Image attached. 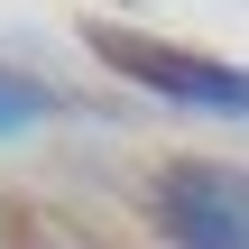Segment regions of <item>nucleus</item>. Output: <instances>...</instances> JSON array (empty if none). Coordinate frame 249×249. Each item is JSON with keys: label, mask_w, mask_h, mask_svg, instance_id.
<instances>
[{"label": "nucleus", "mask_w": 249, "mask_h": 249, "mask_svg": "<svg viewBox=\"0 0 249 249\" xmlns=\"http://www.w3.org/2000/svg\"><path fill=\"white\" fill-rule=\"evenodd\" d=\"M83 37H92V55H102L120 83L166 92V102H185V111H231V120H249V65L194 55V46L148 37V28H83Z\"/></svg>", "instance_id": "1"}, {"label": "nucleus", "mask_w": 249, "mask_h": 249, "mask_svg": "<svg viewBox=\"0 0 249 249\" xmlns=\"http://www.w3.org/2000/svg\"><path fill=\"white\" fill-rule=\"evenodd\" d=\"M148 222L176 249H249V166H231V157H166L148 176Z\"/></svg>", "instance_id": "2"}, {"label": "nucleus", "mask_w": 249, "mask_h": 249, "mask_svg": "<svg viewBox=\"0 0 249 249\" xmlns=\"http://www.w3.org/2000/svg\"><path fill=\"white\" fill-rule=\"evenodd\" d=\"M55 111V83H37V74H18V65H0V139L9 129H37Z\"/></svg>", "instance_id": "3"}]
</instances>
